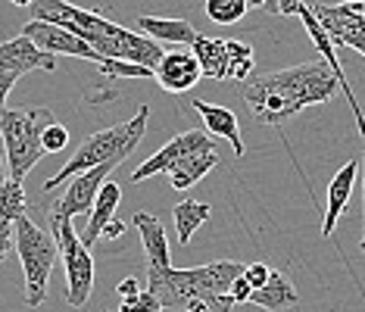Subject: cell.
Wrapping results in <instances>:
<instances>
[{
    "mask_svg": "<svg viewBox=\"0 0 365 312\" xmlns=\"http://www.w3.org/2000/svg\"><path fill=\"white\" fill-rule=\"evenodd\" d=\"M337 88L340 78L331 72V66L325 60H315L269 72V76H250L247 81H240V97L259 122L284 125L306 106L328 103L337 94Z\"/></svg>",
    "mask_w": 365,
    "mask_h": 312,
    "instance_id": "cell-1",
    "label": "cell"
},
{
    "mask_svg": "<svg viewBox=\"0 0 365 312\" xmlns=\"http://www.w3.org/2000/svg\"><path fill=\"white\" fill-rule=\"evenodd\" d=\"M31 19L69 28L72 35L88 41L103 60H128L147 66V69H156V63L163 56L160 41L140 35V31L122 28L115 22L103 19L101 13L81 10V6H72L66 0H31Z\"/></svg>",
    "mask_w": 365,
    "mask_h": 312,
    "instance_id": "cell-2",
    "label": "cell"
},
{
    "mask_svg": "<svg viewBox=\"0 0 365 312\" xmlns=\"http://www.w3.org/2000/svg\"><path fill=\"white\" fill-rule=\"evenodd\" d=\"M240 272L244 266L228 259L197 269H175L169 259L147 262V291L163 303V309H187V303L203 300L212 306V312H231L235 300L228 287Z\"/></svg>",
    "mask_w": 365,
    "mask_h": 312,
    "instance_id": "cell-3",
    "label": "cell"
},
{
    "mask_svg": "<svg viewBox=\"0 0 365 312\" xmlns=\"http://www.w3.org/2000/svg\"><path fill=\"white\" fill-rule=\"evenodd\" d=\"M147 119H150V106H140L135 113V119L122 122V125H113V128H103V131H94L91 137H85V141L78 144V150L72 153V160L66 162L53 178L44 182V191H53V187H60L63 182L76 178L78 172L94 169V166H101V162L128 160V156L135 153V147L140 144V137H144Z\"/></svg>",
    "mask_w": 365,
    "mask_h": 312,
    "instance_id": "cell-4",
    "label": "cell"
},
{
    "mask_svg": "<svg viewBox=\"0 0 365 312\" xmlns=\"http://www.w3.org/2000/svg\"><path fill=\"white\" fill-rule=\"evenodd\" d=\"M13 241L22 262V272H26V303L29 306H41L47 300L53 262L60 256L56 237L47 234L41 225H35L29 216H19L13 222Z\"/></svg>",
    "mask_w": 365,
    "mask_h": 312,
    "instance_id": "cell-5",
    "label": "cell"
},
{
    "mask_svg": "<svg viewBox=\"0 0 365 312\" xmlns=\"http://www.w3.org/2000/svg\"><path fill=\"white\" fill-rule=\"evenodd\" d=\"M47 122H53L51 110H4L0 113V137L6 147V169L13 178H26L38 160L44 156L41 131Z\"/></svg>",
    "mask_w": 365,
    "mask_h": 312,
    "instance_id": "cell-6",
    "label": "cell"
},
{
    "mask_svg": "<svg viewBox=\"0 0 365 312\" xmlns=\"http://www.w3.org/2000/svg\"><path fill=\"white\" fill-rule=\"evenodd\" d=\"M51 228L66 266V300H69V306L81 309L94 291V256H91V247H85L81 237L76 234L72 219L51 216Z\"/></svg>",
    "mask_w": 365,
    "mask_h": 312,
    "instance_id": "cell-7",
    "label": "cell"
},
{
    "mask_svg": "<svg viewBox=\"0 0 365 312\" xmlns=\"http://www.w3.org/2000/svg\"><path fill=\"white\" fill-rule=\"evenodd\" d=\"M119 160H110V162H101L94 169H85L78 172L76 178H69V187L60 200L53 203L51 216H60V219H76V216H88L91 207H94V197L101 191V184L115 172Z\"/></svg>",
    "mask_w": 365,
    "mask_h": 312,
    "instance_id": "cell-8",
    "label": "cell"
},
{
    "mask_svg": "<svg viewBox=\"0 0 365 312\" xmlns=\"http://www.w3.org/2000/svg\"><path fill=\"white\" fill-rule=\"evenodd\" d=\"M22 35H26L31 44L41 47V51L47 53H66V56H81V60H91L101 66L103 56L94 51V47L88 44V41H81L78 35H72L69 28L63 26H53V22H41V19H29L26 26H22Z\"/></svg>",
    "mask_w": 365,
    "mask_h": 312,
    "instance_id": "cell-9",
    "label": "cell"
},
{
    "mask_svg": "<svg viewBox=\"0 0 365 312\" xmlns=\"http://www.w3.org/2000/svg\"><path fill=\"white\" fill-rule=\"evenodd\" d=\"M315 19L322 22V28L328 31V38L334 41V47H353L356 53L365 56V16L353 13L350 6L340 0L337 6L331 4H312Z\"/></svg>",
    "mask_w": 365,
    "mask_h": 312,
    "instance_id": "cell-10",
    "label": "cell"
},
{
    "mask_svg": "<svg viewBox=\"0 0 365 312\" xmlns=\"http://www.w3.org/2000/svg\"><path fill=\"white\" fill-rule=\"evenodd\" d=\"M203 147H215V141L206 131H200V128H190V131H181V135H175L165 147H160L150 160L147 162H140V166L131 172V182L135 184H140V182H147L150 175H165L175 162L181 160V156H187L190 150H203ZM219 150V147H215Z\"/></svg>",
    "mask_w": 365,
    "mask_h": 312,
    "instance_id": "cell-11",
    "label": "cell"
},
{
    "mask_svg": "<svg viewBox=\"0 0 365 312\" xmlns=\"http://www.w3.org/2000/svg\"><path fill=\"white\" fill-rule=\"evenodd\" d=\"M153 78L160 81L163 91L185 94L203 76H200V63H197V56L190 51H169L160 56V63H156V69H153Z\"/></svg>",
    "mask_w": 365,
    "mask_h": 312,
    "instance_id": "cell-12",
    "label": "cell"
},
{
    "mask_svg": "<svg viewBox=\"0 0 365 312\" xmlns=\"http://www.w3.org/2000/svg\"><path fill=\"white\" fill-rule=\"evenodd\" d=\"M35 69H44V72L56 69V56L35 47L26 35L10 38V41L0 44V72L26 76V72H35Z\"/></svg>",
    "mask_w": 365,
    "mask_h": 312,
    "instance_id": "cell-13",
    "label": "cell"
},
{
    "mask_svg": "<svg viewBox=\"0 0 365 312\" xmlns=\"http://www.w3.org/2000/svg\"><path fill=\"white\" fill-rule=\"evenodd\" d=\"M119 200H122V187L115 184L113 178H106V182L101 184V191H97V197H94V207H91V212H88L85 232L78 234L85 247H94V244L101 241L103 228L110 225L113 216H115V207H119Z\"/></svg>",
    "mask_w": 365,
    "mask_h": 312,
    "instance_id": "cell-14",
    "label": "cell"
},
{
    "mask_svg": "<svg viewBox=\"0 0 365 312\" xmlns=\"http://www.w3.org/2000/svg\"><path fill=\"white\" fill-rule=\"evenodd\" d=\"M356 172H359V160H350L334 178H331V184H328V209H325V222H322V237L334 234L340 216L346 212V203H350V194H353V184H356Z\"/></svg>",
    "mask_w": 365,
    "mask_h": 312,
    "instance_id": "cell-15",
    "label": "cell"
},
{
    "mask_svg": "<svg viewBox=\"0 0 365 312\" xmlns=\"http://www.w3.org/2000/svg\"><path fill=\"white\" fill-rule=\"evenodd\" d=\"M190 106H194L197 113L203 116V125L210 135L215 137H225V141L231 144V150H235V156H244L247 147H244V137H240V128H237V116L231 110H225V106H215V103H206V100H190Z\"/></svg>",
    "mask_w": 365,
    "mask_h": 312,
    "instance_id": "cell-16",
    "label": "cell"
},
{
    "mask_svg": "<svg viewBox=\"0 0 365 312\" xmlns=\"http://www.w3.org/2000/svg\"><path fill=\"white\" fill-rule=\"evenodd\" d=\"M215 166H219L215 147H203V150H190L187 156H181L165 175H169V184L175 187V191H187V187H194L206 172L215 169Z\"/></svg>",
    "mask_w": 365,
    "mask_h": 312,
    "instance_id": "cell-17",
    "label": "cell"
},
{
    "mask_svg": "<svg viewBox=\"0 0 365 312\" xmlns=\"http://www.w3.org/2000/svg\"><path fill=\"white\" fill-rule=\"evenodd\" d=\"M297 300H300V293H297L294 281H290L284 272H275V269H272L269 281L262 287H256L247 303H256V306H262L269 312H290V306H297Z\"/></svg>",
    "mask_w": 365,
    "mask_h": 312,
    "instance_id": "cell-18",
    "label": "cell"
},
{
    "mask_svg": "<svg viewBox=\"0 0 365 312\" xmlns=\"http://www.w3.org/2000/svg\"><path fill=\"white\" fill-rule=\"evenodd\" d=\"M190 53L200 63V76L212 81H225L228 78V51H225V38H206L197 35L190 41Z\"/></svg>",
    "mask_w": 365,
    "mask_h": 312,
    "instance_id": "cell-19",
    "label": "cell"
},
{
    "mask_svg": "<svg viewBox=\"0 0 365 312\" xmlns=\"http://www.w3.org/2000/svg\"><path fill=\"white\" fill-rule=\"evenodd\" d=\"M138 31L160 41V44L165 41V44H185V47H190V41L200 35L187 19H163V16H140Z\"/></svg>",
    "mask_w": 365,
    "mask_h": 312,
    "instance_id": "cell-20",
    "label": "cell"
},
{
    "mask_svg": "<svg viewBox=\"0 0 365 312\" xmlns=\"http://www.w3.org/2000/svg\"><path fill=\"white\" fill-rule=\"evenodd\" d=\"M212 207L210 203H200V200H181L175 207V228H178V241L181 244H190V237L197 234V228L210 219Z\"/></svg>",
    "mask_w": 365,
    "mask_h": 312,
    "instance_id": "cell-21",
    "label": "cell"
},
{
    "mask_svg": "<svg viewBox=\"0 0 365 312\" xmlns=\"http://www.w3.org/2000/svg\"><path fill=\"white\" fill-rule=\"evenodd\" d=\"M26 178H4L0 182V219L16 222L19 216H26L29 209V197H26Z\"/></svg>",
    "mask_w": 365,
    "mask_h": 312,
    "instance_id": "cell-22",
    "label": "cell"
},
{
    "mask_svg": "<svg viewBox=\"0 0 365 312\" xmlns=\"http://www.w3.org/2000/svg\"><path fill=\"white\" fill-rule=\"evenodd\" d=\"M225 51H228V78H235L237 85L247 81L253 76V66H256L253 47L244 44V41H225Z\"/></svg>",
    "mask_w": 365,
    "mask_h": 312,
    "instance_id": "cell-23",
    "label": "cell"
},
{
    "mask_svg": "<svg viewBox=\"0 0 365 312\" xmlns=\"http://www.w3.org/2000/svg\"><path fill=\"white\" fill-rule=\"evenodd\" d=\"M250 6L244 0H206V16L215 22V26H235L247 16Z\"/></svg>",
    "mask_w": 365,
    "mask_h": 312,
    "instance_id": "cell-24",
    "label": "cell"
},
{
    "mask_svg": "<svg viewBox=\"0 0 365 312\" xmlns=\"http://www.w3.org/2000/svg\"><path fill=\"white\" fill-rule=\"evenodd\" d=\"M103 76H113V78H153V69L140 63H128V60H103L101 63Z\"/></svg>",
    "mask_w": 365,
    "mask_h": 312,
    "instance_id": "cell-25",
    "label": "cell"
},
{
    "mask_svg": "<svg viewBox=\"0 0 365 312\" xmlns=\"http://www.w3.org/2000/svg\"><path fill=\"white\" fill-rule=\"evenodd\" d=\"M41 147H44V153H60L69 147V128L63 125V122H47L44 131H41Z\"/></svg>",
    "mask_w": 365,
    "mask_h": 312,
    "instance_id": "cell-26",
    "label": "cell"
},
{
    "mask_svg": "<svg viewBox=\"0 0 365 312\" xmlns=\"http://www.w3.org/2000/svg\"><path fill=\"white\" fill-rule=\"evenodd\" d=\"M119 312H163V303L153 297L150 291H144V293H131V297H122V306Z\"/></svg>",
    "mask_w": 365,
    "mask_h": 312,
    "instance_id": "cell-27",
    "label": "cell"
},
{
    "mask_svg": "<svg viewBox=\"0 0 365 312\" xmlns=\"http://www.w3.org/2000/svg\"><path fill=\"white\" fill-rule=\"evenodd\" d=\"M269 275H272V269L265 266V262H250V266H244V278L250 281L253 291H256V287H262L265 281H269Z\"/></svg>",
    "mask_w": 365,
    "mask_h": 312,
    "instance_id": "cell-28",
    "label": "cell"
},
{
    "mask_svg": "<svg viewBox=\"0 0 365 312\" xmlns=\"http://www.w3.org/2000/svg\"><path fill=\"white\" fill-rule=\"evenodd\" d=\"M228 293H231V300H235V303H247V300H250L253 287H250V281H247V278H244V272H240V275L235 278V281H231Z\"/></svg>",
    "mask_w": 365,
    "mask_h": 312,
    "instance_id": "cell-29",
    "label": "cell"
},
{
    "mask_svg": "<svg viewBox=\"0 0 365 312\" xmlns=\"http://www.w3.org/2000/svg\"><path fill=\"white\" fill-rule=\"evenodd\" d=\"M10 250H13V222L0 219V262L6 259Z\"/></svg>",
    "mask_w": 365,
    "mask_h": 312,
    "instance_id": "cell-30",
    "label": "cell"
},
{
    "mask_svg": "<svg viewBox=\"0 0 365 312\" xmlns=\"http://www.w3.org/2000/svg\"><path fill=\"white\" fill-rule=\"evenodd\" d=\"M19 81V76H13V72H0V113L6 110V97H10V91H13V85Z\"/></svg>",
    "mask_w": 365,
    "mask_h": 312,
    "instance_id": "cell-31",
    "label": "cell"
},
{
    "mask_svg": "<svg viewBox=\"0 0 365 312\" xmlns=\"http://www.w3.org/2000/svg\"><path fill=\"white\" fill-rule=\"evenodd\" d=\"M303 6V0H278L275 4V16H297Z\"/></svg>",
    "mask_w": 365,
    "mask_h": 312,
    "instance_id": "cell-32",
    "label": "cell"
},
{
    "mask_svg": "<svg viewBox=\"0 0 365 312\" xmlns=\"http://www.w3.org/2000/svg\"><path fill=\"white\" fill-rule=\"evenodd\" d=\"M122 234H125V222H110V225H106L103 228V234L101 237H106V241H115V237H122Z\"/></svg>",
    "mask_w": 365,
    "mask_h": 312,
    "instance_id": "cell-33",
    "label": "cell"
},
{
    "mask_svg": "<svg viewBox=\"0 0 365 312\" xmlns=\"http://www.w3.org/2000/svg\"><path fill=\"white\" fill-rule=\"evenodd\" d=\"M138 291H140L138 278H125V281H119V287H115V293H119V297H131V293H138Z\"/></svg>",
    "mask_w": 365,
    "mask_h": 312,
    "instance_id": "cell-34",
    "label": "cell"
},
{
    "mask_svg": "<svg viewBox=\"0 0 365 312\" xmlns=\"http://www.w3.org/2000/svg\"><path fill=\"white\" fill-rule=\"evenodd\" d=\"M185 312H212V306L210 303H203V300H194V303H187Z\"/></svg>",
    "mask_w": 365,
    "mask_h": 312,
    "instance_id": "cell-35",
    "label": "cell"
},
{
    "mask_svg": "<svg viewBox=\"0 0 365 312\" xmlns=\"http://www.w3.org/2000/svg\"><path fill=\"white\" fill-rule=\"evenodd\" d=\"M365 137V135H362ZM362 194H365V175H362ZM359 250L365 253V225H362V241H359Z\"/></svg>",
    "mask_w": 365,
    "mask_h": 312,
    "instance_id": "cell-36",
    "label": "cell"
},
{
    "mask_svg": "<svg viewBox=\"0 0 365 312\" xmlns=\"http://www.w3.org/2000/svg\"><path fill=\"white\" fill-rule=\"evenodd\" d=\"M275 4H278V0H265V13L275 16Z\"/></svg>",
    "mask_w": 365,
    "mask_h": 312,
    "instance_id": "cell-37",
    "label": "cell"
},
{
    "mask_svg": "<svg viewBox=\"0 0 365 312\" xmlns=\"http://www.w3.org/2000/svg\"><path fill=\"white\" fill-rule=\"evenodd\" d=\"M247 6H265V0H244Z\"/></svg>",
    "mask_w": 365,
    "mask_h": 312,
    "instance_id": "cell-38",
    "label": "cell"
},
{
    "mask_svg": "<svg viewBox=\"0 0 365 312\" xmlns=\"http://www.w3.org/2000/svg\"><path fill=\"white\" fill-rule=\"evenodd\" d=\"M6 178V166H4V156H0V182Z\"/></svg>",
    "mask_w": 365,
    "mask_h": 312,
    "instance_id": "cell-39",
    "label": "cell"
},
{
    "mask_svg": "<svg viewBox=\"0 0 365 312\" xmlns=\"http://www.w3.org/2000/svg\"><path fill=\"white\" fill-rule=\"evenodd\" d=\"M10 4H16V6H31V0H10Z\"/></svg>",
    "mask_w": 365,
    "mask_h": 312,
    "instance_id": "cell-40",
    "label": "cell"
}]
</instances>
